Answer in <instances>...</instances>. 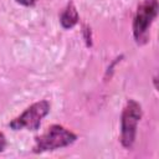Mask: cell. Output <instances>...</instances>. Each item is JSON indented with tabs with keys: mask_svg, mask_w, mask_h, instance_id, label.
Instances as JSON below:
<instances>
[{
	"mask_svg": "<svg viewBox=\"0 0 159 159\" xmlns=\"http://www.w3.org/2000/svg\"><path fill=\"white\" fill-rule=\"evenodd\" d=\"M76 140H77V134H75L72 130L65 128L61 124H52L47 128V130L43 134L35 138L32 152L36 154L52 152L56 149L70 147Z\"/></svg>",
	"mask_w": 159,
	"mask_h": 159,
	"instance_id": "1",
	"label": "cell"
},
{
	"mask_svg": "<svg viewBox=\"0 0 159 159\" xmlns=\"http://www.w3.org/2000/svg\"><path fill=\"white\" fill-rule=\"evenodd\" d=\"M159 10L158 0H143L133 17V37L135 43L143 46L149 40V30Z\"/></svg>",
	"mask_w": 159,
	"mask_h": 159,
	"instance_id": "2",
	"label": "cell"
},
{
	"mask_svg": "<svg viewBox=\"0 0 159 159\" xmlns=\"http://www.w3.org/2000/svg\"><path fill=\"white\" fill-rule=\"evenodd\" d=\"M143 116L142 106L135 99H128L120 116V144L130 149L135 142L137 127Z\"/></svg>",
	"mask_w": 159,
	"mask_h": 159,
	"instance_id": "3",
	"label": "cell"
},
{
	"mask_svg": "<svg viewBox=\"0 0 159 159\" xmlns=\"http://www.w3.org/2000/svg\"><path fill=\"white\" fill-rule=\"evenodd\" d=\"M51 104L47 99H41L31 106H29L21 114L15 117L10 123L9 127L12 130H21V129H29V130H37L41 125L42 119L50 113Z\"/></svg>",
	"mask_w": 159,
	"mask_h": 159,
	"instance_id": "4",
	"label": "cell"
},
{
	"mask_svg": "<svg viewBox=\"0 0 159 159\" xmlns=\"http://www.w3.org/2000/svg\"><path fill=\"white\" fill-rule=\"evenodd\" d=\"M78 20H80L78 11H77L75 4L72 1H70L60 15V24L63 29L68 30V29H72L75 25H77Z\"/></svg>",
	"mask_w": 159,
	"mask_h": 159,
	"instance_id": "5",
	"label": "cell"
},
{
	"mask_svg": "<svg viewBox=\"0 0 159 159\" xmlns=\"http://www.w3.org/2000/svg\"><path fill=\"white\" fill-rule=\"evenodd\" d=\"M83 37H84V41H86V45L87 47H91L92 46V36H91V29L87 27V26H83Z\"/></svg>",
	"mask_w": 159,
	"mask_h": 159,
	"instance_id": "6",
	"label": "cell"
},
{
	"mask_svg": "<svg viewBox=\"0 0 159 159\" xmlns=\"http://www.w3.org/2000/svg\"><path fill=\"white\" fill-rule=\"evenodd\" d=\"M6 148V137L2 132H0V153L4 152Z\"/></svg>",
	"mask_w": 159,
	"mask_h": 159,
	"instance_id": "7",
	"label": "cell"
},
{
	"mask_svg": "<svg viewBox=\"0 0 159 159\" xmlns=\"http://www.w3.org/2000/svg\"><path fill=\"white\" fill-rule=\"evenodd\" d=\"M17 4L24 5V6H34L37 0H15Z\"/></svg>",
	"mask_w": 159,
	"mask_h": 159,
	"instance_id": "8",
	"label": "cell"
}]
</instances>
